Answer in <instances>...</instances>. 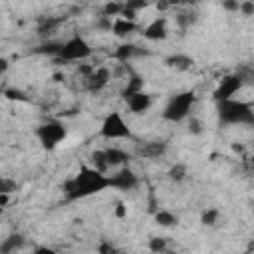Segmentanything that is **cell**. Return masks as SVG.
<instances>
[{"instance_id": "9a60e30c", "label": "cell", "mask_w": 254, "mask_h": 254, "mask_svg": "<svg viewBox=\"0 0 254 254\" xmlns=\"http://www.w3.org/2000/svg\"><path fill=\"white\" fill-rule=\"evenodd\" d=\"M137 22H131V20H125V18H115L113 22H111V34L113 36H117V38H127V36H131L133 32H137Z\"/></svg>"}, {"instance_id": "7a4b0ae2", "label": "cell", "mask_w": 254, "mask_h": 254, "mask_svg": "<svg viewBox=\"0 0 254 254\" xmlns=\"http://www.w3.org/2000/svg\"><path fill=\"white\" fill-rule=\"evenodd\" d=\"M216 117L220 125H254L252 105L242 99H228L216 103Z\"/></svg>"}, {"instance_id": "ab89813d", "label": "cell", "mask_w": 254, "mask_h": 254, "mask_svg": "<svg viewBox=\"0 0 254 254\" xmlns=\"http://www.w3.org/2000/svg\"><path fill=\"white\" fill-rule=\"evenodd\" d=\"M0 212H2V206H0Z\"/></svg>"}, {"instance_id": "7402d4cb", "label": "cell", "mask_w": 254, "mask_h": 254, "mask_svg": "<svg viewBox=\"0 0 254 254\" xmlns=\"http://www.w3.org/2000/svg\"><path fill=\"white\" fill-rule=\"evenodd\" d=\"M60 48H62V42L48 40V42L40 44L34 52H36V54H44V56H52V58H56V56H58V52H60Z\"/></svg>"}, {"instance_id": "4dcf8cb0", "label": "cell", "mask_w": 254, "mask_h": 254, "mask_svg": "<svg viewBox=\"0 0 254 254\" xmlns=\"http://www.w3.org/2000/svg\"><path fill=\"white\" fill-rule=\"evenodd\" d=\"M238 12H242L244 16H254V2H252V0H244V2H240Z\"/></svg>"}, {"instance_id": "4fadbf2b", "label": "cell", "mask_w": 254, "mask_h": 254, "mask_svg": "<svg viewBox=\"0 0 254 254\" xmlns=\"http://www.w3.org/2000/svg\"><path fill=\"white\" fill-rule=\"evenodd\" d=\"M143 56H149V52L147 50H143V48H139V46H135V44H121L117 50H115V54H113V58L117 60V62H121V64H129L131 60H135V58H143Z\"/></svg>"}, {"instance_id": "277c9868", "label": "cell", "mask_w": 254, "mask_h": 254, "mask_svg": "<svg viewBox=\"0 0 254 254\" xmlns=\"http://www.w3.org/2000/svg\"><path fill=\"white\" fill-rule=\"evenodd\" d=\"M91 52L93 50H91L89 42L83 36L73 34V36H69L67 40L62 42V48H60V52L54 60L56 62H83L91 56Z\"/></svg>"}, {"instance_id": "6da1fadb", "label": "cell", "mask_w": 254, "mask_h": 254, "mask_svg": "<svg viewBox=\"0 0 254 254\" xmlns=\"http://www.w3.org/2000/svg\"><path fill=\"white\" fill-rule=\"evenodd\" d=\"M109 189V175L95 171L93 167H79V171L64 183V194L67 200H81Z\"/></svg>"}, {"instance_id": "5bb4252c", "label": "cell", "mask_w": 254, "mask_h": 254, "mask_svg": "<svg viewBox=\"0 0 254 254\" xmlns=\"http://www.w3.org/2000/svg\"><path fill=\"white\" fill-rule=\"evenodd\" d=\"M103 155H105L107 169L109 167H127V163L131 159V153H127L119 147H107V149H103Z\"/></svg>"}, {"instance_id": "ba28073f", "label": "cell", "mask_w": 254, "mask_h": 254, "mask_svg": "<svg viewBox=\"0 0 254 254\" xmlns=\"http://www.w3.org/2000/svg\"><path fill=\"white\" fill-rule=\"evenodd\" d=\"M139 177L135 171H131L129 167H121L117 173H113L109 177V189H115V190H121V192H129V190H135L139 187Z\"/></svg>"}, {"instance_id": "5b68a950", "label": "cell", "mask_w": 254, "mask_h": 254, "mask_svg": "<svg viewBox=\"0 0 254 254\" xmlns=\"http://www.w3.org/2000/svg\"><path fill=\"white\" fill-rule=\"evenodd\" d=\"M67 137V127L60 119H48L36 127V139L46 151L56 149L60 143H64Z\"/></svg>"}, {"instance_id": "cb8c5ba5", "label": "cell", "mask_w": 254, "mask_h": 254, "mask_svg": "<svg viewBox=\"0 0 254 254\" xmlns=\"http://www.w3.org/2000/svg\"><path fill=\"white\" fill-rule=\"evenodd\" d=\"M167 248H169L167 238H163V236H151V238H149V250H151L153 254H165Z\"/></svg>"}, {"instance_id": "9c48e42d", "label": "cell", "mask_w": 254, "mask_h": 254, "mask_svg": "<svg viewBox=\"0 0 254 254\" xmlns=\"http://www.w3.org/2000/svg\"><path fill=\"white\" fill-rule=\"evenodd\" d=\"M167 151H169V145H167V141H163V139L143 141V143H137V145H135V155H137V157H143V159H151V161L165 157Z\"/></svg>"}, {"instance_id": "44dd1931", "label": "cell", "mask_w": 254, "mask_h": 254, "mask_svg": "<svg viewBox=\"0 0 254 254\" xmlns=\"http://www.w3.org/2000/svg\"><path fill=\"white\" fill-rule=\"evenodd\" d=\"M62 24V18H52V16H48V18H42L40 20V24H38V34L40 36H44V38H48L52 32H56L58 30V26Z\"/></svg>"}, {"instance_id": "f1b7e54d", "label": "cell", "mask_w": 254, "mask_h": 254, "mask_svg": "<svg viewBox=\"0 0 254 254\" xmlns=\"http://www.w3.org/2000/svg\"><path fill=\"white\" fill-rule=\"evenodd\" d=\"M147 6H149V2H145V0H129V2H123V8L129 10V12H133V14H137L139 10H143Z\"/></svg>"}, {"instance_id": "d6986e66", "label": "cell", "mask_w": 254, "mask_h": 254, "mask_svg": "<svg viewBox=\"0 0 254 254\" xmlns=\"http://www.w3.org/2000/svg\"><path fill=\"white\" fill-rule=\"evenodd\" d=\"M155 222L159 226H163V228H171V226H177L179 224V216L175 212L167 210V208H159L155 212Z\"/></svg>"}, {"instance_id": "1f68e13d", "label": "cell", "mask_w": 254, "mask_h": 254, "mask_svg": "<svg viewBox=\"0 0 254 254\" xmlns=\"http://www.w3.org/2000/svg\"><path fill=\"white\" fill-rule=\"evenodd\" d=\"M97 250H99V254H117V248H115L111 242H105V240L99 244Z\"/></svg>"}, {"instance_id": "603a6c76", "label": "cell", "mask_w": 254, "mask_h": 254, "mask_svg": "<svg viewBox=\"0 0 254 254\" xmlns=\"http://www.w3.org/2000/svg\"><path fill=\"white\" fill-rule=\"evenodd\" d=\"M18 190V183L12 177H4L0 175V196H10L12 192Z\"/></svg>"}, {"instance_id": "8992f818", "label": "cell", "mask_w": 254, "mask_h": 254, "mask_svg": "<svg viewBox=\"0 0 254 254\" xmlns=\"http://www.w3.org/2000/svg\"><path fill=\"white\" fill-rule=\"evenodd\" d=\"M99 135L103 139L115 141V139H133V133L127 125V121L123 119V115L119 111H111L105 115V119L101 121L99 127Z\"/></svg>"}, {"instance_id": "7c38bea8", "label": "cell", "mask_w": 254, "mask_h": 254, "mask_svg": "<svg viewBox=\"0 0 254 254\" xmlns=\"http://www.w3.org/2000/svg\"><path fill=\"white\" fill-rule=\"evenodd\" d=\"M125 103H127V107H129L131 113H135V115H143V113H147V111L151 109V105H153V97H151V93H147V91L143 89V91L131 95L129 99H125Z\"/></svg>"}, {"instance_id": "2e32d148", "label": "cell", "mask_w": 254, "mask_h": 254, "mask_svg": "<svg viewBox=\"0 0 254 254\" xmlns=\"http://www.w3.org/2000/svg\"><path fill=\"white\" fill-rule=\"evenodd\" d=\"M24 244H26L24 234L12 232V234H8V236L0 242V254H14V252H18Z\"/></svg>"}, {"instance_id": "8d00e7d4", "label": "cell", "mask_w": 254, "mask_h": 254, "mask_svg": "<svg viewBox=\"0 0 254 254\" xmlns=\"http://www.w3.org/2000/svg\"><path fill=\"white\" fill-rule=\"evenodd\" d=\"M115 216H119V218L127 216V206H125L123 202H117V206H115Z\"/></svg>"}, {"instance_id": "d590c367", "label": "cell", "mask_w": 254, "mask_h": 254, "mask_svg": "<svg viewBox=\"0 0 254 254\" xmlns=\"http://www.w3.org/2000/svg\"><path fill=\"white\" fill-rule=\"evenodd\" d=\"M30 254H58L54 248H50V246H36Z\"/></svg>"}, {"instance_id": "4316f807", "label": "cell", "mask_w": 254, "mask_h": 254, "mask_svg": "<svg viewBox=\"0 0 254 254\" xmlns=\"http://www.w3.org/2000/svg\"><path fill=\"white\" fill-rule=\"evenodd\" d=\"M218 218H220V210H218V208H206V210H202V214H200V222H202L204 226H214V224L218 222Z\"/></svg>"}, {"instance_id": "83f0119b", "label": "cell", "mask_w": 254, "mask_h": 254, "mask_svg": "<svg viewBox=\"0 0 254 254\" xmlns=\"http://www.w3.org/2000/svg\"><path fill=\"white\" fill-rule=\"evenodd\" d=\"M121 10H123V2H107L103 6V16L105 18H111V16L119 18L121 16Z\"/></svg>"}, {"instance_id": "f546056e", "label": "cell", "mask_w": 254, "mask_h": 254, "mask_svg": "<svg viewBox=\"0 0 254 254\" xmlns=\"http://www.w3.org/2000/svg\"><path fill=\"white\" fill-rule=\"evenodd\" d=\"M189 133H190V135H200V133H202V123H200L196 117H192V115H190V119H189Z\"/></svg>"}, {"instance_id": "74e56055", "label": "cell", "mask_w": 254, "mask_h": 254, "mask_svg": "<svg viewBox=\"0 0 254 254\" xmlns=\"http://www.w3.org/2000/svg\"><path fill=\"white\" fill-rule=\"evenodd\" d=\"M169 8H171V4H169V2H157V10H161V12H163V10H169Z\"/></svg>"}, {"instance_id": "f35d334b", "label": "cell", "mask_w": 254, "mask_h": 254, "mask_svg": "<svg viewBox=\"0 0 254 254\" xmlns=\"http://www.w3.org/2000/svg\"><path fill=\"white\" fill-rule=\"evenodd\" d=\"M6 69H8V62L6 60H0V73L6 71Z\"/></svg>"}, {"instance_id": "d4e9b609", "label": "cell", "mask_w": 254, "mask_h": 254, "mask_svg": "<svg viewBox=\"0 0 254 254\" xmlns=\"http://www.w3.org/2000/svg\"><path fill=\"white\" fill-rule=\"evenodd\" d=\"M89 159H91V165H93V169H95V171H99V173H105V171H107V163H105L103 149L93 151V153L89 155Z\"/></svg>"}, {"instance_id": "484cf974", "label": "cell", "mask_w": 254, "mask_h": 254, "mask_svg": "<svg viewBox=\"0 0 254 254\" xmlns=\"http://www.w3.org/2000/svg\"><path fill=\"white\" fill-rule=\"evenodd\" d=\"M169 179L171 181H175V183H181V181H185L187 179V165H183V163H177V165H173L171 169H169Z\"/></svg>"}, {"instance_id": "52a82bcc", "label": "cell", "mask_w": 254, "mask_h": 254, "mask_svg": "<svg viewBox=\"0 0 254 254\" xmlns=\"http://www.w3.org/2000/svg\"><path fill=\"white\" fill-rule=\"evenodd\" d=\"M242 85H244V77H242L240 73H228V75H224V77L218 81V85L214 87L212 99H214L216 103L234 99V95L242 89Z\"/></svg>"}, {"instance_id": "30bf717a", "label": "cell", "mask_w": 254, "mask_h": 254, "mask_svg": "<svg viewBox=\"0 0 254 254\" xmlns=\"http://www.w3.org/2000/svg\"><path fill=\"white\" fill-rule=\"evenodd\" d=\"M169 36V26L165 16H157L143 28V38L149 42H163Z\"/></svg>"}, {"instance_id": "ac0fdd59", "label": "cell", "mask_w": 254, "mask_h": 254, "mask_svg": "<svg viewBox=\"0 0 254 254\" xmlns=\"http://www.w3.org/2000/svg\"><path fill=\"white\" fill-rule=\"evenodd\" d=\"M165 64L173 69H179V71H185L192 65V58L187 56V54H173L169 58H165Z\"/></svg>"}, {"instance_id": "3957f363", "label": "cell", "mask_w": 254, "mask_h": 254, "mask_svg": "<svg viewBox=\"0 0 254 254\" xmlns=\"http://www.w3.org/2000/svg\"><path fill=\"white\" fill-rule=\"evenodd\" d=\"M196 103V93L192 89H187V91H181V93H175L165 109H163V119L165 121H171V123H181L183 119L190 117V111Z\"/></svg>"}, {"instance_id": "ffe728a7", "label": "cell", "mask_w": 254, "mask_h": 254, "mask_svg": "<svg viewBox=\"0 0 254 254\" xmlns=\"http://www.w3.org/2000/svg\"><path fill=\"white\" fill-rule=\"evenodd\" d=\"M196 20H198V14H196L194 10H185V12H179V14L175 16V22H177V26H179L181 30H187V28L194 26Z\"/></svg>"}, {"instance_id": "e0dca14e", "label": "cell", "mask_w": 254, "mask_h": 254, "mask_svg": "<svg viewBox=\"0 0 254 254\" xmlns=\"http://www.w3.org/2000/svg\"><path fill=\"white\" fill-rule=\"evenodd\" d=\"M143 85H145L143 77H141L139 73H133V71H131V75H129V79H127V85H125L123 91H121V97H123V99H129L131 95L143 91Z\"/></svg>"}, {"instance_id": "d6a6232c", "label": "cell", "mask_w": 254, "mask_h": 254, "mask_svg": "<svg viewBox=\"0 0 254 254\" xmlns=\"http://www.w3.org/2000/svg\"><path fill=\"white\" fill-rule=\"evenodd\" d=\"M4 95H6L8 99H20V101H26V95H24L20 89H6Z\"/></svg>"}, {"instance_id": "8fae6325", "label": "cell", "mask_w": 254, "mask_h": 254, "mask_svg": "<svg viewBox=\"0 0 254 254\" xmlns=\"http://www.w3.org/2000/svg\"><path fill=\"white\" fill-rule=\"evenodd\" d=\"M109 79H111V69L107 65H101V67H93L89 77H85V85L91 93H99L101 89H105Z\"/></svg>"}, {"instance_id": "836d02e7", "label": "cell", "mask_w": 254, "mask_h": 254, "mask_svg": "<svg viewBox=\"0 0 254 254\" xmlns=\"http://www.w3.org/2000/svg\"><path fill=\"white\" fill-rule=\"evenodd\" d=\"M111 22H113L111 18H105V16H99V20L95 22V26H97V28H101V30H107V32H109V30H111Z\"/></svg>"}, {"instance_id": "e575fe53", "label": "cell", "mask_w": 254, "mask_h": 254, "mask_svg": "<svg viewBox=\"0 0 254 254\" xmlns=\"http://www.w3.org/2000/svg\"><path fill=\"white\" fill-rule=\"evenodd\" d=\"M222 8L228 10V12H238L240 2H238V0H226V2H222Z\"/></svg>"}]
</instances>
